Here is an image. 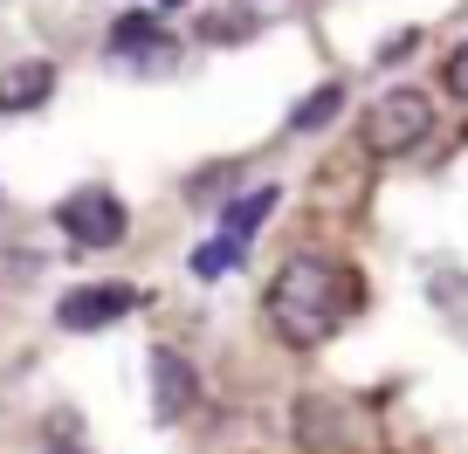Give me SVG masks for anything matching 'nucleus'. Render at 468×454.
<instances>
[{"mask_svg": "<svg viewBox=\"0 0 468 454\" xmlns=\"http://www.w3.org/2000/svg\"><path fill=\"white\" fill-rule=\"evenodd\" d=\"M345 303H351V269L331 255H290L269 282V323L290 344H324L345 323Z\"/></svg>", "mask_w": 468, "mask_h": 454, "instance_id": "obj_1", "label": "nucleus"}, {"mask_svg": "<svg viewBox=\"0 0 468 454\" xmlns=\"http://www.w3.org/2000/svg\"><path fill=\"white\" fill-rule=\"evenodd\" d=\"M427 132H434V103L420 90H386L358 118V138H366L372 159H407L413 145H427Z\"/></svg>", "mask_w": 468, "mask_h": 454, "instance_id": "obj_2", "label": "nucleus"}, {"mask_svg": "<svg viewBox=\"0 0 468 454\" xmlns=\"http://www.w3.org/2000/svg\"><path fill=\"white\" fill-rule=\"evenodd\" d=\"M56 227L76 248H117L124 227H132V214H124V200H117L111 186H76L69 200L56 206Z\"/></svg>", "mask_w": 468, "mask_h": 454, "instance_id": "obj_3", "label": "nucleus"}, {"mask_svg": "<svg viewBox=\"0 0 468 454\" xmlns=\"http://www.w3.org/2000/svg\"><path fill=\"white\" fill-rule=\"evenodd\" d=\"M132 310H138L132 282H83V290H69L56 303V323H62V331H103V323L132 317Z\"/></svg>", "mask_w": 468, "mask_h": 454, "instance_id": "obj_4", "label": "nucleus"}, {"mask_svg": "<svg viewBox=\"0 0 468 454\" xmlns=\"http://www.w3.org/2000/svg\"><path fill=\"white\" fill-rule=\"evenodd\" d=\"M193 399H200V379H193V365L179 352H152V413L159 420H186L193 413Z\"/></svg>", "mask_w": 468, "mask_h": 454, "instance_id": "obj_5", "label": "nucleus"}, {"mask_svg": "<svg viewBox=\"0 0 468 454\" xmlns=\"http://www.w3.org/2000/svg\"><path fill=\"white\" fill-rule=\"evenodd\" d=\"M56 97V69L48 62H15V69H0V111L15 118V111H42Z\"/></svg>", "mask_w": 468, "mask_h": 454, "instance_id": "obj_6", "label": "nucleus"}, {"mask_svg": "<svg viewBox=\"0 0 468 454\" xmlns=\"http://www.w3.org/2000/svg\"><path fill=\"white\" fill-rule=\"evenodd\" d=\"M276 214V186H255V193H241V200L220 214V241H234V248H249L255 241V227Z\"/></svg>", "mask_w": 468, "mask_h": 454, "instance_id": "obj_7", "label": "nucleus"}, {"mask_svg": "<svg viewBox=\"0 0 468 454\" xmlns=\"http://www.w3.org/2000/svg\"><path fill=\"white\" fill-rule=\"evenodd\" d=\"M337 111H345V83H317V90L290 111V132H324Z\"/></svg>", "mask_w": 468, "mask_h": 454, "instance_id": "obj_8", "label": "nucleus"}, {"mask_svg": "<svg viewBox=\"0 0 468 454\" xmlns=\"http://www.w3.org/2000/svg\"><path fill=\"white\" fill-rule=\"evenodd\" d=\"M111 48H117V56H132V48H152V56H165V35L152 28L145 15H132V21H117V28H111Z\"/></svg>", "mask_w": 468, "mask_h": 454, "instance_id": "obj_9", "label": "nucleus"}, {"mask_svg": "<svg viewBox=\"0 0 468 454\" xmlns=\"http://www.w3.org/2000/svg\"><path fill=\"white\" fill-rule=\"evenodd\" d=\"M241 262V248L234 241H207V248H193V276H220V269Z\"/></svg>", "mask_w": 468, "mask_h": 454, "instance_id": "obj_10", "label": "nucleus"}, {"mask_svg": "<svg viewBox=\"0 0 468 454\" xmlns=\"http://www.w3.org/2000/svg\"><path fill=\"white\" fill-rule=\"evenodd\" d=\"M441 90H448V97H454V103H468V42H462V48H454V56H448V62H441Z\"/></svg>", "mask_w": 468, "mask_h": 454, "instance_id": "obj_11", "label": "nucleus"}, {"mask_svg": "<svg viewBox=\"0 0 468 454\" xmlns=\"http://www.w3.org/2000/svg\"><path fill=\"white\" fill-rule=\"evenodd\" d=\"M152 7H179V0H152Z\"/></svg>", "mask_w": 468, "mask_h": 454, "instance_id": "obj_12", "label": "nucleus"}, {"mask_svg": "<svg viewBox=\"0 0 468 454\" xmlns=\"http://www.w3.org/2000/svg\"><path fill=\"white\" fill-rule=\"evenodd\" d=\"M56 454H69V448H56Z\"/></svg>", "mask_w": 468, "mask_h": 454, "instance_id": "obj_13", "label": "nucleus"}]
</instances>
